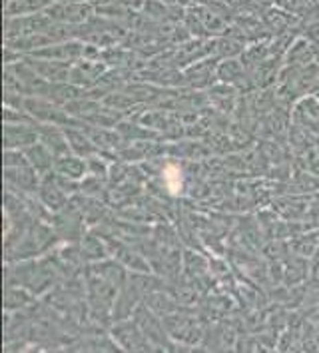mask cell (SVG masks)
Wrapping results in <instances>:
<instances>
[{
  "mask_svg": "<svg viewBox=\"0 0 319 353\" xmlns=\"http://www.w3.org/2000/svg\"><path fill=\"white\" fill-rule=\"evenodd\" d=\"M30 62V66L37 70L42 78H46L48 82L56 84V82H70V72L72 68L64 62V60H50V58H26Z\"/></svg>",
  "mask_w": 319,
  "mask_h": 353,
  "instance_id": "cell-3",
  "label": "cell"
},
{
  "mask_svg": "<svg viewBox=\"0 0 319 353\" xmlns=\"http://www.w3.org/2000/svg\"><path fill=\"white\" fill-rule=\"evenodd\" d=\"M114 334H116V339L120 341V345L126 350H148L150 347V339L140 330L138 323H120L114 327Z\"/></svg>",
  "mask_w": 319,
  "mask_h": 353,
  "instance_id": "cell-4",
  "label": "cell"
},
{
  "mask_svg": "<svg viewBox=\"0 0 319 353\" xmlns=\"http://www.w3.org/2000/svg\"><path fill=\"white\" fill-rule=\"evenodd\" d=\"M30 301V296L20 290V285H12V283H6V294H4V303H6V312H12V310H20L24 307L26 303Z\"/></svg>",
  "mask_w": 319,
  "mask_h": 353,
  "instance_id": "cell-10",
  "label": "cell"
},
{
  "mask_svg": "<svg viewBox=\"0 0 319 353\" xmlns=\"http://www.w3.org/2000/svg\"><path fill=\"white\" fill-rule=\"evenodd\" d=\"M86 170H88V166L82 162V158H80V156H70V154H66V156H60V158H56V162H54V172L60 174V176L72 178V180H80V178H84Z\"/></svg>",
  "mask_w": 319,
  "mask_h": 353,
  "instance_id": "cell-8",
  "label": "cell"
},
{
  "mask_svg": "<svg viewBox=\"0 0 319 353\" xmlns=\"http://www.w3.org/2000/svg\"><path fill=\"white\" fill-rule=\"evenodd\" d=\"M4 176H6V184L8 188H14V190H20V192H38L40 188V172L37 168H32L30 164L28 166H19V168H4Z\"/></svg>",
  "mask_w": 319,
  "mask_h": 353,
  "instance_id": "cell-2",
  "label": "cell"
},
{
  "mask_svg": "<svg viewBox=\"0 0 319 353\" xmlns=\"http://www.w3.org/2000/svg\"><path fill=\"white\" fill-rule=\"evenodd\" d=\"M80 254L90 258V260H104L106 258V248L98 242L94 236H86L80 243Z\"/></svg>",
  "mask_w": 319,
  "mask_h": 353,
  "instance_id": "cell-11",
  "label": "cell"
},
{
  "mask_svg": "<svg viewBox=\"0 0 319 353\" xmlns=\"http://www.w3.org/2000/svg\"><path fill=\"white\" fill-rule=\"evenodd\" d=\"M102 70L104 68H98V64L80 62V64H76L74 68H72V72H70V82H74L76 86H82V88H90L92 84L100 82Z\"/></svg>",
  "mask_w": 319,
  "mask_h": 353,
  "instance_id": "cell-7",
  "label": "cell"
},
{
  "mask_svg": "<svg viewBox=\"0 0 319 353\" xmlns=\"http://www.w3.org/2000/svg\"><path fill=\"white\" fill-rule=\"evenodd\" d=\"M28 158H26V152L24 150H8L4 152V168H19V166H28Z\"/></svg>",
  "mask_w": 319,
  "mask_h": 353,
  "instance_id": "cell-12",
  "label": "cell"
},
{
  "mask_svg": "<svg viewBox=\"0 0 319 353\" xmlns=\"http://www.w3.org/2000/svg\"><path fill=\"white\" fill-rule=\"evenodd\" d=\"M40 140L37 124H4V148L26 150Z\"/></svg>",
  "mask_w": 319,
  "mask_h": 353,
  "instance_id": "cell-1",
  "label": "cell"
},
{
  "mask_svg": "<svg viewBox=\"0 0 319 353\" xmlns=\"http://www.w3.org/2000/svg\"><path fill=\"white\" fill-rule=\"evenodd\" d=\"M66 130V138H68V144H70V150L82 156V158H90L92 154H96L98 146L94 144V140L88 136V134H82V128L80 130H74V128H64Z\"/></svg>",
  "mask_w": 319,
  "mask_h": 353,
  "instance_id": "cell-9",
  "label": "cell"
},
{
  "mask_svg": "<svg viewBox=\"0 0 319 353\" xmlns=\"http://www.w3.org/2000/svg\"><path fill=\"white\" fill-rule=\"evenodd\" d=\"M24 152H26V158H28L30 166L37 168L42 176H44V174H48L50 170H54V162H56V158H54V154L50 152V148H48L44 142H40V140H38L37 144H32L30 148H26Z\"/></svg>",
  "mask_w": 319,
  "mask_h": 353,
  "instance_id": "cell-6",
  "label": "cell"
},
{
  "mask_svg": "<svg viewBox=\"0 0 319 353\" xmlns=\"http://www.w3.org/2000/svg\"><path fill=\"white\" fill-rule=\"evenodd\" d=\"M38 196H40V202L46 205L48 210L58 212V210H64L66 208V192L60 188L56 182V178H44L42 184L38 188Z\"/></svg>",
  "mask_w": 319,
  "mask_h": 353,
  "instance_id": "cell-5",
  "label": "cell"
}]
</instances>
